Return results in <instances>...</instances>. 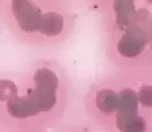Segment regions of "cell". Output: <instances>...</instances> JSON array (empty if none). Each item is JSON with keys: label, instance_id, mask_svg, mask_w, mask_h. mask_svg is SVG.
Instances as JSON below:
<instances>
[{"label": "cell", "instance_id": "cell-1", "mask_svg": "<svg viewBox=\"0 0 152 132\" xmlns=\"http://www.w3.org/2000/svg\"><path fill=\"white\" fill-rule=\"evenodd\" d=\"M55 91L36 87L23 97H15L7 101V110L15 118H28L48 112L56 102Z\"/></svg>", "mask_w": 152, "mask_h": 132}, {"label": "cell", "instance_id": "cell-2", "mask_svg": "<svg viewBox=\"0 0 152 132\" xmlns=\"http://www.w3.org/2000/svg\"><path fill=\"white\" fill-rule=\"evenodd\" d=\"M12 10L20 28L25 32L39 31L42 17L40 9L27 0H16L12 3Z\"/></svg>", "mask_w": 152, "mask_h": 132}, {"label": "cell", "instance_id": "cell-3", "mask_svg": "<svg viewBox=\"0 0 152 132\" xmlns=\"http://www.w3.org/2000/svg\"><path fill=\"white\" fill-rule=\"evenodd\" d=\"M62 28V19L58 14L49 12L44 15L39 31L48 36L56 35Z\"/></svg>", "mask_w": 152, "mask_h": 132}, {"label": "cell", "instance_id": "cell-4", "mask_svg": "<svg viewBox=\"0 0 152 132\" xmlns=\"http://www.w3.org/2000/svg\"><path fill=\"white\" fill-rule=\"evenodd\" d=\"M33 78L36 87H40V88L49 89V90L53 91L56 90L58 87V80H57L54 72L46 69V68L38 69L34 74Z\"/></svg>", "mask_w": 152, "mask_h": 132}, {"label": "cell", "instance_id": "cell-5", "mask_svg": "<svg viewBox=\"0 0 152 132\" xmlns=\"http://www.w3.org/2000/svg\"><path fill=\"white\" fill-rule=\"evenodd\" d=\"M17 90L16 85L10 81L2 80L0 81V101L8 100L17 97Z\"/></svg>", "mask_w": 152, "mask_h": 132}]
</instances>
